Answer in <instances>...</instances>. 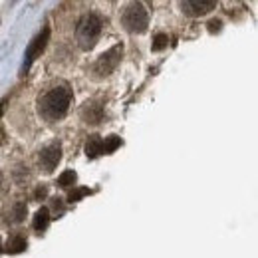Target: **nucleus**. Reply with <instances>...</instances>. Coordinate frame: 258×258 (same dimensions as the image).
<instances>
[{
    "instance_id": "obj_1",
    "label": "nucleus",
    "mask_w": 258,
    "mask_h": 258,
    "mask_svg": "<svg viewBox=\"0 0 258 258\" xmlns=\"http://www.w3.org/2000/svg\"><path fill=\"white\" fill-rule=\"evenodd\" d=\"M72 90L68 86H58L52 88L50 92H46L38 101V109L40 115L46 121H60L64 119L70 105H72Z\"/></svg>"
},
{
    "instance_id": "obj_2",
    "label": "nucleus",
    "mask_w": 258,
    "mask_h": 258,
    "mask_svg": "<svg viewBox=\"0 0 258 258\" xmlns=\"http://www.w3.org/2000/svg\"><path fill=\"white\" fill-rule=\"evenodd\" d=\"M101 26H103L101 16H97V14L82 16V20L78 22V28H76V36H78L82 50H92L96 46L97 38L101 34Z\"/></svg>"
},
{
    "instance_id": "obj_3",
    "label": "nucleus",
    "mask_w": 258,
    "mask_h": 258,
    "mask_svg": "<svg viewBox=\"0 0 258 258\" xmlns=\"http://www.w3.org/2000/svg\"><path fill=\"white\" fill-rule=\"evenodd\" d=\"M121 24L131 34H143L149 26V12L143 6V2L133 0L129 2L127 8L121 14Z\"/></svg>"
},
{
    "instance_id": "obj_4",
    "label": "nucleus",
    "mask_w": 258,
    "mask_h": 258,
    "mask_svg": "<svg viewBox=\"0 0 258 258\" xmlns=\"http://www.w3.org/2000/svg\"><path fill=\"white\" fill-rule=\"evenodd\" d=\"M121 54H123V46L121 44H115L113 48H109L107 52H103L99 58H97L96 66H94V74H97L99 78H105L109 76L117 64L121 62Z\"/></svg>"
},
{
    "instance_id": "obj_5",
    "label": "nucleus",
    "mask_w": 258,
    "mask_h": 258,
    "mask_svg": "<svg viewBox=\"0 0 258 258\" xmlns=\"http://www.w3.org/2000/svg\"><path fill=\"white\" fill-rule=\"evenodd\" d=\"M60 159H62V145L60 143H50L40 151V165L46 173H52L58 167Z\"/></svg>"
},
{
    "instance_id": "obj_6",
    "label": "nucleus",
    "mask_w": 258,
    "mask_h": 258,
    "mask_svg": "<svg viewBox=\"0 0 258 258\" xmlns=\"http://www.w3.org/2000/svg\"><path fill=\"white\" fill-rule=\"evenodd\" d=\"M215 4H217V0H181L183 12L187 16H193V18L209 14L215 8Z\"/></svg>"
},
{
    "instance_id": "obj_7",
    "label": "nucleus",
    "mask_w": 258,
    "mask_h": 258,
    "mask_svg": "<svg viewBox=\"0 0 258 258\" xmlns=\"http://www.w3.org/2000/svg\"><path fill=\"white\" fill-rule=\"evenodd\" d=\"M48 40H50V28L46 26L42 32L36 36V40L30 44V48H28V52H26V62H24V68H26V70H28V68L32 66L34 60L44 52V48H46Z\"/></svg>"
},
{
    "instance_id": "obj_8",
    "label": "nucleus",
    "mask_w": 258,
    "mask_h": 258,
    "mask_svg": "<svg viewBox=\"0 0 258 258\" xmlns=\"http://www.w3.org/2000/svg\"><path fill=\"white\" fill-rule=\"evenodd\" d=\"M82 117H84L86 123L96 125V123H99L103 119V107L99 103H94V101L92 103H86L84 109H82Z\"/></svg>"
},
{
    "instance_id": "obj_9",
    "label": "nucleus",
    "mask_w": 258,
    "mask_h": 258,
    "mask_svg": "<svg viewBox=\"0 0 258 258\" xmlns=\"http://www.w3.org/2000/svg\"><path fill=\"white\" fill-rule=\"evenodd\" d=\"M86 155L90 159H96L99 155H103V139L99 135H92L86 143Z\"/></svg>"
},
{
    "instance_id": "obj_10",
    "label": "nucleus",
    "mask_w": 258,
    "mask_h": 258,
    "mask_svg": "<svg viewBox=\"0 0 258 258\" xmlns=\"http://www.w3.org/2000/svg\"><path fill=\"white\" fill-rule=\"evenodd\" d=\"M26 248H28V240H26L24 236L16 234V236L8 238V246H6V250H8L10 254H20V252H24Z\"/></svg>"
},
{
    "instance_id": "obj_11",
    "label": "nucleus",
    "mask_w": 258,
    "mask_h": 258,
    "mask_svg": "<svg viewBox=\"0 0 258 258\" xmlns=\"http://www.w3.org/2000/svg\"><path fill=\"white\" fill-rule=\"evenodd\" d=\"M50 211L46 209V207H42L38 213H36V217H34V228L38 230V232H44L48 225H50Z\"/></svg>"
},
{
    "instance_id": "obj_12",
    "label": "nucleus",
    "mask_w": 258,
    "mask_h": 258,
    "mask_svg": "<svg viewBox=\"0 0 258 258\" xmlns=\"http://www.w3.org/2000/svg\"><path fill=\"white\" fill-rule=\"evenodd\" d=\"M26 213H28V207L24 203H16L12 209H10V215H8V223H22L26 219Z\"/></svg>"
},
{
    "instance_id": "obj_13",
    "label": "nucleus",
    "mask_w": 258,
    "mask_h": 258,
    "mask_svg": "<svg viewBox=\"0 0 258 258\" xmlns=\"http://www.w3.org/2000/svg\"><path fill=\"white\" fill-rule=\"evenodd\" d=\"M76 181H78V175H76L72 169L64 171V173L58 177V185H60V187H64V189H68V187H74V185H76Z\"/></svg>"
},
{
    "instance_id": "obj_14",
    "label": "nucleus",
    "mask_w": 258,
    "mask_h": 258,
    "mask_svg": "<svg viewBox=\"0 0 258 258\" xmlns=\"http://www.w3.org/2000/svg\"><path fill=\"white\" fill-rule=\"evenodd\" d=\"M119 145H121V139L117 135H109L103 139V153H113Z\"/></svg>"
},
{
    "instance_id": "obj_15",
    "label": "nucleus",
    "mask_w": 258,
    "mask_h": 258,
    "mask_svg": "<svg viewBox=\"0 0 258 258\" xmlns=\"http://www.w3.org/2000/svg\"><path fill=\"white\" fill-rule=\"evenodd\" d=\"M169 46V38H167V34H155V38H153V44H151V50L153 52H161Z\"/></svg>"
},
{
    "instance_id": "obj_16",
    "label": "nucleus",
    "mask_w": 258,
    "mask_h": 258,
    "mask_svg": "<svg viewBox=\"0 0 258 258\" xmlns=\"http://www.w3.org/2000/svg\"><path fill=\"white\" fill-rule=\"evenodd\" d=\"M86 195H90V189H76V191H72V193L68 195V201L70 203H76V201H80Z\"/></svg>"
},
{
    "instance_id": "obj_17",
    "label": "nucleus",
    "mask_w": 258,
    "mask_h": 258,
    "mask_svg": "<svg viewBox=\"0 0 258 258\" xmlns=\"http://www.w3.org/2000/svg\"><path fill=\"white\" fill-rule=\"evenodd\" d=\"M46 195H48V189H46V187H38L36 193H34V199H36V201H42V199H46Z\"/></svg>"
},
{
    "instance_id": "obj_18",
    "label": "nucleus",
    "mask_w": 258,
    "mask_h": 258,
    "mask_svg": "<svg viewBox=\"0 0 258 258\" xmlns=\"http://www.w3.org/2000/svg\"><path fill=\"white\" fill-rule=\"evenodd\" d=\"M209 30H211V32H219V30H221V20H213V22L209 24Z\"/></svg>"
},
{
    "instance_id": "obj_19",
    "label": "nucleus",
    "mask_w": 258,
    "mask_h": 258,
    "mask_svg": "<svg viewBox=\"0 0 258 258\" xmlns=\"http://www.w3.org/2000/svg\"><path fill=\"white\" fill-rule=\"evenodd\" d=\"M2 111H4V109H2V103H0V115H2Z\"/></svg>"
},
{
    "instance_id": "obj_20",
    "label": "nucleus",
    "mask_w": 258,
    "mask_h": 258,
    "mask_svg": "<svg viewBox=\"0 0 258 258\" xmlns=\"http://www.w3.org/2000/svg\"><path fill=\"white\" fill-rule=\"evenodd\" d=\"M0 252H2V250H0Z\"/></svg>"
}]
</instances>
